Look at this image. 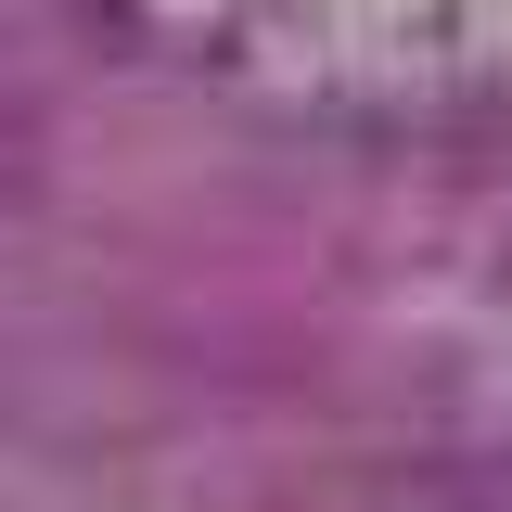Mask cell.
<instances>
[{
    "label": "cell",
    "mask_w": 512,
    "mask_h": 512,
    "mask_svg": "<svg viewBox=\"0 0 512 512\" xmlns=\"http://www.w3.org/2000/svg\"><path fill=\"white\" fill-rule=\"evenodd\" d=\"M39 180H52V90H39L26 39L0 26V205H26Z\"/></svg>",
    "instance_id": "1"
}]
</instances>
